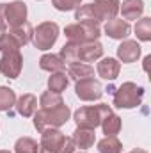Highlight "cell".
<instances>
[{"mask_svg":"<svg viewBox=\"0 0 151 153\" xmlns=\"http://www.w3.org/2000/svg\"><path fill=\"white\" fill-rule=\"evenodd\" d=\"M71 116V111L68 105H57L52 109H41L34 114V126L38 132H43L44 128H59L62 126Z\"/></svg>","mask_w":151,"mask_h":153,"instance_id":"cell-1","label":"cell"},{"mask_svg":"<svg viewBox=\"0 0 151 153\" xmlns=\"http://www.w3.org/2000/svg\"><path fill=\"white\" fill-rule=\"evenodd\" d=\"M144 87L135 82H123L117 89H114L112 105L117 109H135L142 103Z\"/></svg>","mask_w":151,"mask_h":153,"instance_id":"cell-2","label":"cell"},{"mask_svg":"<svg viewBox=\"0 0 151 153\" xmlns=\"http://www.w3.org/2000/svg\"><path fill=\"white\" fill-rule=\"evenodd\" d=\"M110 112H112V109H110L109 103H98V105L76 109L75 114H73V119H75L76 126L94 130V128H98L101 125V121L110 114Z\"/></svg>","mask_w":151,"mask_h":153,"instance_id":"cell-3","label":"cell"},{"mask_svg":"<svg viewBox=\"0 0 151 153\" xmlns=\"http://www.w3.org/2000/svg\"><path fill=\"white\" fill-rule=\"evenodd\" d=\"M101 34L100 25L94 23H85V22H76L71 25H66L64 29V36L68 38L70 43H91V41H98Z\"/></svg>","mask_w":151,"mask_h":153,"instance_id":"cell-4","label":"cell"},{"mask_svg":"<svg viewBox=\"0 0 151 153\" xmlns=\"http://www.w3.org/2000/svg\"><path fill=\"white\" fill-rule=\"evenodd\" d=\"M59 25L55 22H43L39 23L38 27L34 29V34H32V43L38 50H50L57 39H59Z\"/></svg>","mask_w":151,"mask_h":153,"instance_id":"cell-5","label":"cell"},{"mask_svg":"<svg viewBox=\"0 0 151 153\" xmlns=\"http://www.w3.org/2000/svg\"><path fill=\"white\" fill-rule=\"evenodd\" d=\"M23 68V57L20 50L4 52L0 57V73L7 78H18Z\"/></svg>","mask_w":151,"mask_h":153,"instance_id":"cell-6","label":"cell"},{"mask_svg":"<svg viewBox=\"0 0 151 153\" xmlns=\"http://www.w3.org/2000/svg\"><path fill=\"white\" fill-rule=\"evenodd\" d=\"M75 94L84 102H96L103 96V87L98 80L93 78H84L75 84Z\"/></svg>","mask_w":151,"mask_h":153,"instance_id":"cell-7","label":"cell"},{"mask_svg":"<svg viewBox=\"0 0 151 153\" xmlns=\"http://www.w3.org/2000/svg\"><path fill=\"white\" fill-rule=\"evenodd\" d=\"M5 23L7 27H18L27 22V4L21 0H14L11 4H5Z\"/></svg>","mask_w":151,"mask_h":153,"instance_id":"cell-8","label":"cell"},{"mask_svg":"<svg viewBox=\"0 0 151 153\" xmlns=\"http://www.w3.org/2000/svg\"><path fill=\"white\" fill-rule=\"evenodd\" d=\"M119 0H94L91 5L98 22H109L119 13Z\"/></svg>","mask_w":151,"mask_h":153,"instance_id":"cell-9","label":"cell"},{"mask_svg":"<svg viewBox=\"0 0 151 153\" xmlns=\"http://www.w3.org/2000/svg\"><path fill=\"white\" fill-rule=\"evenodd\" d=\"M103 55V45L100 41H91V43H80L78 45V62H94L101 59Z\"/></svg>","mask_w":151,"mask_h":153,"instance_id":"cell-10","label":"cell"},{"mask_svg":"<svg viewBox=\"0 0 151 153\" xmlns=\"http://www.w3.org/2000/svg\"><path fill=\"white\" fill-rule=\"evenodd\" d=\"M64 137L66 135L59 128H44L41 132V144L39 146H43V148H46L53 153H59L62 143H64Z\"/></svg>","mask_w":151,"mask_h":153,"instance_id":"cell-11","label":"cell"},{"mask_svg":"<svg viewBox=\"0 0 151 153\" xmlns=\"http://www.w3.org/2000/svg\"><path fill=\"white\" fill-rule=\"evenodd\" d=\"M141 57V45L133 39H124L119 46H117V59L124 64L135 62Z\"/></svg>","mask_w":151,"mask_h":153,"instance_id":"cell-12","label":"cell"},{"mask_svg":"<svg viewBox=\"0 0 151 153\" xmlns=\"http://www.w3.org/2000/svg\"><path fill=\"white\" fill-rule=\"evenodd\" d=\"M132 32V27L123 18H112L105 23V34L110 39H126Z\"/></svg>","mask_w":151,"mask_h":153,"instance_id":"cell-13","label":"cell"},{"mask_svg":"<svg viewBox=\"0 0 151 153\" xmlns=\"http://www.w3.org/2000/svg\"><path fill=\"white\" fill-rule=\"evenodd\" d=\"M96 71H98V75L101 76V78H105V80H115L119 76V71H121V64L114 57H105V59H101L98 62Z\"/></svg>","mask_w":151,"mask_h":153,"instance_id":"cell-14","label":"cell"},{"mask_svg":"<svg viewBox=\"0 0 151 153\" xmlns=\"http://www.w3.org/2000/svg\"><path fill=\"white\" fill-rule=\"evenodd\" d=\"M119 11L123 14V20H139L144 14V2L142 0H123L119 4Z\"/></svg>","mask_w":151,"mask_h":153,"instance_id":"cell-15","label":"cell"},{"mask_svg":"<svg viewBox=\"0 0 151 153\" xmlns=\"http://www.w3.org/2000/svg\"><path fill=\"white\" fill-rule=\"evenodd\" d=\"M14 107H16V112L20 116L30 117V116L36 114V111H38V98H36L34 94H30V93L21 94V96L16 100Z\"/></svg>","mask_w":151,"mask_h":153,"instance_id":"cell-16","label":"cell"},{"mask_svg":"<svg viewBox=\"0 0 151 153\" xmlns=\"http://www.w3.org/2000/svg\"><path fill=\"white\" fill-rule=\"evenodd\" d=\"M73 143H75L76 148H80V150H89L93 144H94V141H96V134H94V130H91V128H80V126H76V130L73 132Z\"/></svg>","mask_w":151,"mask_h":153,"instance_id":"cell-17","label":"cell"},{"mask_svg":"<svg viewBox=\"0 0 151 153\" xmlns=\"http://www.w3.org/2000/svg\"><path fill=\"white\" fill-rule=\"evenodd\" d=\"M39 68L44 71H50V73H57V71H64L66 62L57 53H44L39 59Z\"/></svg>","mask_w":151,"mask_h":153,"instance_id":"cell-18","label":"cell"},{"mask_svg":"<svg viewBox=\"0 0 151 153\" xmlns=\"http://www.w3.org/2000/svg\"><path fill=\"white\" fill-rule=\"evenodd\" d=\"M68 76L73 78L75 82L84 80V78H93L94 76V68L85 62H71L68 66Z\"/></svg>","mask_w":151,"mask_h":153,"instance_id":"cell-19","label":"cell"},{"mask_svg":"<svg viewBox=\"0 0 151 153\" xmlns=\"http://www.w3.org/2000/svg\"><path fill=\"white\" fill-rule=\"evenodd\" d=\"M9 34L20 43V46H25L27 43L32 41L34 29H32V25H30L29 22H25V23H21V25H18V27H11V29H9Z\"/></svg>","mask_w":151,"mask_h":153,"instance_id":"cell-20","label":"cell"},{"mask_svg":"<svg viewBox=\"0 0 151 153\" xmlns=\"http://www.w3.org/2000/svg\"><path fill=\"white\" fill-rule=\"evenodd\" d=\"M121 117L117 114H114V112H110V114L107 116L103 121H101V130H103V134L105 135H110V137H115L119 132H121Z\"/></svg>","mask_w":151,"mask_h":153,"instance_id":"cell-21","label":"cell"},{"mask_svg":"<svg viewBox=\"0 0 151 153\" xmlns=\"http://www.w3.org/2000/svg\"><path fill=\"white\" fill-rule=\"evenodd\" d=\"M98 152L100 153H123V143L117 137L105 135L101 141H98Z\"/></svg>","mask_w":151,"mask_h":153,"instance_id":"cell-22","label":"cell"},{"mask_svg":"<svg viewBox=\"0 0 151 153\" xmlns=\"http://www.w3.org/2000/svg\"><path fill=\"white\" fill-rule=\"evenodd\" d=\"M14 103H16V93L11 87L0 85V111L2 112H11Z\"/></svg>","mask_w":151,"mask_h":153,"instance_id":"cell-23","label":"cell"},{"mask_svg":"<svg viewBox=\"0 0 151 153\" xmlns=\"http://www.w3.org/2000/svg\"><path fill=\"white\" fill-rule=\"evenodd\" d=\"M75 20L76 22H85V23H94V25H100L94 11H93V5L91 4H85V5H78L75 9Z\"/></svg>","mask_w":151,"mask_h":153,"instance_id":"cell-24","label":"cell"},{"mask_svg":"<svg viewBox=\"0 0 151 153\" xmlns=\"http://www.w3.org/2000/svg\"><path fill=\"white\" fill-rule=\"evenodd\" d=\"M70 80L64 71H57V73H52L48 78V91H53V93H62L66 87H68Z\"/></svg>","mask_w":151,"mask_h":153,"instance_id":"cell-25","label":"cell"},{"mask_svg":"<svg viewBox=\"0 0 151 153\" xmlns=\"http://www.w3.org/2000/svg\"><path fill=\"white\" fill-rule=\"evenodd\" d=\"M39 144L32 137H20L14 143V153H38Z\"/></svg>","mask_w":151,"mask_h":153,"instance_id":"cell-26","label":"cell"},{"mask_svg":"<svg viewBox=\"0 0 151 153\" xmlns=\"http://www.w3.org/2000/svg\"><path fill=\"white\" fill-rule=\"evenodd\" d=\"M64 100L61 96V93H53V91H44L39 98V105L41 109H52V107H57V105H62Z\"/></svg>","mask_w":151,"mask_h":153,"instance_id":"cell-27","label":"cell"},{"mask_svg":"<svg viewBox=\"0 0 151 153\" xmlns=\"http://www.w3.org/2000/svg\"><path fill=\"white\" fill-rule=\"evenodd\" d=\"M133 30H135V36L141 41H151V18H148V16L139 18Z\"/></svg>","mask_w":151,"mask_h":153,"instance_id":"cell-28","label":"cell"},{"mask_svg":"<svg viewBox=\"0 0 151 153\" xmlns=\"http://www.w3.org/2000/svg\"><path fill=\"white\" fill-rule=\"evenodd\" d=\"M61 57H62V61L64 62H78V45L76 43H66L62 48H61V53H59Z\"/></svg>","mask_w":151,"mask_h":153,"instance_id":"cell-29","label":"cell"},{"mask_svg":"<svg viewBox=\"0 0 151 153\" xmlns=\"http://www.w3.org/2000/svg\"><path fill=\"white\" fill-rule=\"evenodd\" d=\"M20 48H21L20 43L13 38L7 30H5L4 34H0V52H2V53H4V52H11V50H20Z\"/></svg>","mask_w":151,"mask_h":153,"instance_id":"cell-30","label":"cell"},{"mask_svg":"<svg viewBox=\"0 0 151 153\" xmlns=\"http://www.w3.org/2000/svg\"><path fill=\"white\" fill-rule=\"evenodd\" d=\"M52 4H53V7H55L57 11L66 13V11L76 9V7L82 4V0H52Z\"/></svg>","mask_w":151,"mask_h":153,"instance_id":"cell-31","label":"cell"},{"mask_svg":"<svg viewBox=\"0 0 151 153\" xmlns=\"http://www.w3.org/2000/svg\"><path fill=\"white\" fill-rule=\"evenodd\" d=\"M75 150H76V146L73 143V139L71 137H64V143H62L59 153H75Z\"/></svg>","mask_w":151,"mask_h":153,"instance_id":"cell-32","label":"cell"},{"mask_svg":"<svg viewBox=\"0 0 151 153\" xmlns=\"http://www.w3.org/2000/svg\"><path fill=\"white\" fill-rule=\"evenodd\" d=\"M4 13H5V4H0V34H4L7 30V23H5Z\"/></svg>","mask_w":151,"mask_h":153,"instance_id":"cell-33","label":"cell"},{"mask_svg":"<svg viewBox=\"0 0 151 153\" xmlns=\"http://www.w3.org/2000/svg\"><path fill=\"white\" fill-rule=\"evenodd\" d=\"M150 62H151V55L144 57V71H148V70H150Z\"/></svg>","mask_w":151,"mask_h":153,"instance_id":"cell-34","label":"cell"},{"mask_svg":"<svg viewBox=\"0 0 151 153\" xmlns=\"http://www.w3.org/2000/svg\"><path fill=\"white\" fill-rule=\"evenodd\" d=\"M128 153H148V152L142 150V148H135V150H132V152H128Z\"/></svg>","mask_w":151,"mask_h":153,"instance_id":"cell-35","label":"cell"},{"mask_svg":"<svg viewBox=\"0 0 151 153\" xmlns=\"http://www.w3.org/2000/svg\"><path fill=\"white\" fill-rule=\"evenodd\" d=\"M38 153H53V152H50V150H46V148H43V146H39V152Z\"/></svg>","mask_w":151,"mask_h":153,"instance_id":"cell-36","label":"cell"},{"mask_svg":"<svg viewBox=\"0 0 151 153\" xmlns=\"http://www.w3.org/2000/svg\"><path fill=\"white\" fill-rule=\"evenodd\" d=\"M0 153H11V152H7V150H0Z\"/></svg>","mask_w":151,"mask_h":153,"instance_id":"cell-37","label":"cell"}]
</instances>
